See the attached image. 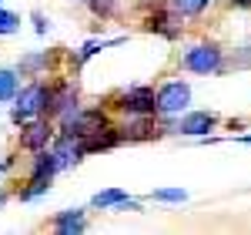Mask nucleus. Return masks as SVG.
I'll return each mask as SVG.
<instances>
[{
  "instance_id": "f257e3e1",
  "label": "nucleus",
  "mask_w": 251,
  "mask_h": 235,
  "mask_svg": "<svg viewBox=\"0 0 251 235\" xmlns=\"http://www.w3.org/2000/svg\"><path fill=\"white\" fill-rule=\"evenodd\" d=\"M181 67L191 71V74H218L225 67V51L218 44H211V40H201V44H194V47L184 51Z\"/></svg>"
},
{
  "instance_id": "f03ea898",
  "label": "nucleus",
  "mask_w": 251,
  "mask_h": 235,
  "mask_svg": "<svg viewBox=\"0 0 251 235\" xmlns=\"http://www.w3.org/2000/svg\"><path fill=\"white\" fill-rule=\"evenodd\" d=\"M191 101V88L184 81H168L157 88V115H181Z\"/></svg>"
},
{
  "instance_id": "7ed1b4c3",
  "label": "nucleus",
  "mask_w": 251,
  "mask_h": 235,
  "mask_svg": "<svg viewBox=\"0 0 251 235\" xmlns=\"http://www.w3.org/2000/svg\"><path fill=\"white\" fill-rule=\"evenodd\" d=\"M121 111H127V115H154L157 111V91L154 88H148V84H137L131 91H124L121 94V104H117Z\"/></svg>"
},
{
  "instance_id": "20e7f679",
  "label": "nucleus",
  "mask_w": 251,
  "mask_h": 235,
  "mask_svg": "<svg viewBox=\"0 0 251 235\" xmlns=\"http://www.w3.org/2000/svg\"><path fill=\"white\" fill-rule=\"evenodd\" d=\"M144 30H151V34H161V37H181V14L174 10V7H154L148 17H144Z\"/></svg>"
},
{
  "instance_id": "39448f33",
  "label": "nucleus",
  "mask_w": 251,
  "mask_h": 235,
  "mask_svg": "<svg viewBox=\"0 0 251 235\" xmlns=\"http://www.w3.org/2000/svg\"><path fill=\"white\" fill-rule=\"evenodd\" d=\"M47 84H40L34 81L30 88H24L17 94V108H14V121H27V118H34L37 111H44V104H47Z\"/></svg>"
},
{
  "instance_id": "423d86ee",
  "label": "nucleus",
  "mask_w": 251,
  "mask_h": 235,
  "mask_svg": "<svg viewBox=\"0 0 251 235\" xmlns=\"http://www.w3.org/2000/svg\"><path fill=\"white\" fill-rule=\"evenodd\" d=\"M214 128H218V115H211V111H191V115L181 118V124H177L181 135H191V138H204Z\"/></svg>"
},
{
  "instance_id": "0eeeda50",
  "label": "nucleus",
  "mask_w": 251,
  "mask_h": 235,
  "mask_svg": "<svg viewBox=\"0 0 251 235\" xmlns=\"http://www.w3.org/2000/svg\"><path fill=\"white\" fill-rule=\"evenodd\" d=\"M50 124L47 121H30V124H24V131H20V145L27 148V151H40L47 141H50Z\"/></svg>"
},
{
  "instance_id": "6e6552de",
  "label": "nucleus",
  "mask_w": 251,
  "mask_h": 235,
  "mask_svg": "<svg viewBox=\"0 0 251 235\" xmlns=\"http://www.w3.org/2000/svg\"><path fill=\"white\" fill-rule=\"evenodd\" d=\"M211 3L214 0H171V7L181 14V17H198V14H204Z\"/></svg>"
},
{
  "instance_id": "1a4fd4ad",
  "label": "nucleus",
  "mask_w": 251,
  "mask_h": 235,
  "mask_svg": "<svg viewBox=\"0 0 251 235\" xmlns=\"http://www.w3.org/2000/svg\"><path fill=\"white\" fill-rule=\"evenodd\" d=\"M84 225H87V222H84L80 212H64V215L54 218V229H57V232H84Z\"/></svg>"
},
{
  "instance_id": "9d476101",
  "label": "nucleus",
  "mask_w": 251,
  "mask_h": 235,
  "mask_svg": "<svg viewBox=\"0 0 251 235\" xmlns=\"http://www.w3.org/2000/svg\"><path fill=\"white\" fill-rule=\"evenodd\" d=\"M17 98V74L0 67V101H14Z\"/></svg>"
},
{
  "instance_id": "9b49d317",
  "label": "nucleus",
  "mask_w": 251,
  "mask_h": 235,
  "mask_svg": "<svg viewBox=\"0 0 251 235\" xmlns=\"http://www.w3.org/2000/svg\"><path fill=\"white\" fill-rule=\"evenodd\" d=\"M50 178H54V175H34V178H30V185L20 192V198L27 202V198H37L40 192H47V188H50Z\"/></svg>"
},
{
  "instance_id": "f8f14e48",
  "label": "nucleus",
  "mask_w": 251,
  "mask_h": 235,
  "mask_svg": "<svg viewBox=\"0 0 251 235\" xmlns=\"http://www.w3.org/2000/svg\"><path fill=\"white\" fill-rule=\"evenodd\" d=\"M124 202H127V192H121V188H111V192L94 195V205H97V208H111V205H124Z\"/></svg>"
},
{
  "instance_id": "ddd939ff",
  "label": "nucleus",
  "mask_w": 251,
  "mask_h": 235,
  "mask_svg": "<svg viewBox=\"0 0 251 235\" xmlns=\"http://www.w3.org/2000/svg\"><path fill=\"white\" fill-rule=\"evenodd\" d=\"M154 202H184L188 198V192H181V188H161V192H154Z\"/></svg>"
},
{
  "instance_id": "4468645a",
  "label": "nucleus",
  "mask_w": 251,
  "mask_h": 235,
  "mask_svg": "<svg viewBox=\"0 0 251 235\" xmlns=\"http://www.w3.org/2000/svg\"><path fill=\"white\" fill-rule=\"evenodd\" d=\"M17 24H20L17 14H7V10H0V34H14V30H17Z\"/></svg>"
},
{
  "instance_id": "2eb2a0df",
  "label": "nucleus",
  "mask_w": 251,
  "mask_h": 235,
  "mask_svg": "<svg viewBox=\"0 0 251 235\" xmlns=\"http://www.w3.org/2000/svg\"><path fill=\"white\" fill-rule=\"evenodd\" d=\"M91 10L100 14V17H111L114 14V0H91Z\"/></svg>"
},
{
  "instance_id": "dca6fc26",
  "label": "nucleus",
  "mask_w": 251,
  "mask_h": 235,
  "mask_svg": "<svg viewBox=\"0 0 251 235\" xmlns=\"http://www.w3.org/2000/svg\"><path fill=\"white\" fill-rule=\"evenodd\" d=\"M234 10H251V0H228Z\"/></svg>"
}]
</instances>
